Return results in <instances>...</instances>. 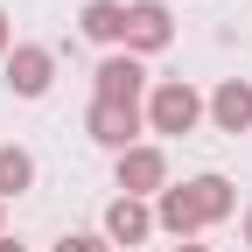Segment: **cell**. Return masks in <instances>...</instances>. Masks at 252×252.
Wrapping results in <instances>:
<instances>
[{"label": "cell", "instance_id": "10", "mask_svg": "<svg viewBox=\"0 0 252 252\" xmlns=\"http://www.w3.org/2000/svg\"><path fill=\"white\" fill-rule=\"evenodd\" d=\"M28 182V161H21V154H0V189H21Z\"/></svg>", "mask_w": 252, "mask_h": 252}, {"label": "cell", "instance_id": "1", "mask_svg": "<svg viewBox=\"0 0 252 252\" xmlns=\"http://www.w3.org/2000/svg\"><path fill=\"white\" fill-rule=\"evenodd\" d=\"M217 203H224V182H196V196H175L168 203V224H196V217H210Z\"/></svg>", "mask_w": 252, "mask_h": 252}, {"label": "cell", "instance_id": "7", "mask_svg": "<svg viewBox=\"0 0 252 252\" xmlns=\"http://www.w3.org/2000/svg\"><path fill=\"white\" fill-rule=\"evenodd\" d=\"M84 28H91V35H119V7H84Z\"/></svg>", "mask_w": 252, "mask_h": 252}, {"label": "cell", "instance_id": "9", "mask_svg": "<svg viewBox=\"0 0 252 252\" xmlns=\"http://www.w3.org/2000/svg\"><path fill=\"white\" fill-rule=\"evenodd\" d=\"M14 84H21V91H42V56H21V63H14Z\"/></svg>", "mask_w": 252, "mask_h": 252}, {"label": "cell", "instance_id": "8", "mask_svg": "<svg viewBox=\"0 0 252 252\" xmlns=\"http://www.w3.org/2000/svg\"><path fill=\"white\" fill-rule=\"evenodd\" d=\"M140 224H147V217H140L133 203H119V210H112V231H119V238H140Z\"/></svg>", "mask_w": 252, "mask_h": 252}, {"label": "cell", "instance_id": "3", "mask_svg": "<svg viewBox=\"0 0 252 252\" xmlns=\"http://www.w3.org/2000/svg\"><path fill=\"white\" fill-rule=\"evenodd\" d=\"M98 133H105V140H126V133H133V105L105 98V105H98Z\"/></svg>", "mask_w": 252, "mask_h": 252}, {"label": "cell", "instance_id": "6", "mask_svg": "<svg viewBox=\"0 0 252 252\" xmlns=\"http://www.w3.org/2000/svg\"><path fill=\"white\" fill-rule=\"evenodd\" d=\"M133 35H140V42L154 49V42H161V35H168V21H161V14H154V7H140V14H133Z\"/></svg>", "mask_w": 252, "mask_h": 252}, {"label": "cell", "instance_id": "5", "mask_svg": "<svg viewBox=\"0 0 252 252\" xmlns=\"http://www.w3.org/2000/svg\"><path fill=\"white\" fill-rule=\"evenodd\" d=\"M133 63H105V98H133Z\"/></svg>", "mask_w": 252, "mask_h": 252}, {"label": "cell", "instance_id": "4", "mask_svg": "<svg viewBox=\"0 0 252 252\" xmlns=\"http://www.w3.org/2000/svg\"><path fill=\"white\" fill-rule=\"evenodd\" d=\"M217 119H224V126H245V119H252V91H238V84H231L224 98H217Z\"/></svg>", "mask_w": 252, "mask_h": 252}, {"label": "cell", "instance_id": "2", "mask_svg": "<svg viewBox=\"0 0 252 252\" xmlns=\"http://www.w3.org/2000/svg\"><path fill=\"white\" fill-rule=\"evenodd\" d=\"M154 119H161L168 133H182V126L196 119V98H189V91H161V105H154Z\"/></svg>", "mask_w": 252, "mask_h": 252}, {"label": "cell", "instance_id": "11", "mask_svg": "<svg viewBox=\"0 0 252 252\" xmlns=\"http://www.w3.org/2000/svg\"><path fill=\"white\" fill-rule=\"evenodd\" d=\"M63 252H98V245H84V238H70V245H63Z\"/></svg>", "mask_w": 252, "mask_h": 252}, {"label": "cell", "instance_id": "12", "mask_svg": "<svg viewBox=\"0 0 252 252\" xmlns=\"http://www.w3.org/2000/svg\"><path fill=\"white\" fill-rule=\"evenodd\" d=\"M0 252H14V245H0Z\"/></svg>", "mask_w": 252, "mask_h": 252}]
</instances>
